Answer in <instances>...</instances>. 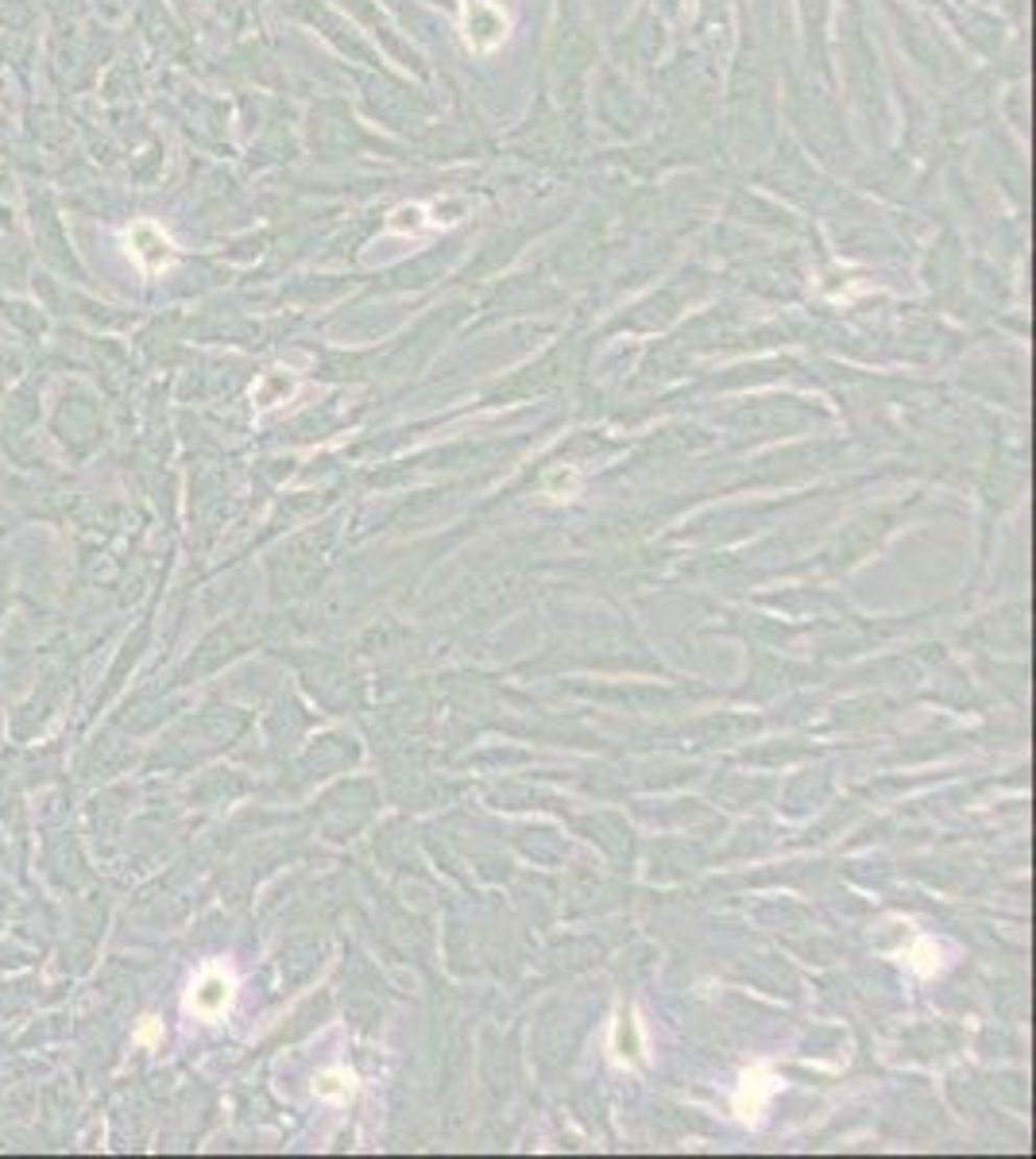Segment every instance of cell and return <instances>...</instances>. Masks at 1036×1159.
Segmentation results:
<instances>
[{"label":"cell","instance_id":"obj_1","mask_svg":"<svg viewBox=\"0 0 1036 1159\" xmlns=\"http://www.w3.org/2000/svg\"><path fill=\"white\" fill-rule=\"evenodd\" d=\"M233 993H236L233 974H229V970H217V966H209L206 974L190 986V993H186V1009H190L197 1020H217V1017L229 1013Z\"/></svg>","mask_w":1036,"mask_h":1159},{"label":"cell","instance_id":"obj_2","mask_svg":"<svg viewBox=\"0 0 1036 1159\" xmlns=\"http://www.w3.org/2000/svg\"><path fill=\"white\" fill-rule=\"evenodd\" d=\"M774 1094H777V1074L766 1067V1063H758V1067H751L747 1074H743V1082H738L735 1113L747 1120V1125H758Z\"/></svg>","mask_w":1036,"mask_h":1159},{"label":"cell","instance_id":"obj_3","mask_svg":"<svg viewBox=\"0 0 1036 1159\" xmlns=\"http://www.w3.org/2000/svg\"><path fill=\"white\" fill-rule=\"evenodd\" d=\"M128 252L132 259L140 263L143 270H163L174 259V244H170V236L159 224H151V220H140V224H132L128 232Z\"/></svg>","mask_w":1036,"mask_h":1159},{"label":"cell","instance_id":"obj_4","mask_svg":"<svg viewBox=\"0 0 1036 1159\" xmlns=\"http://www.w3.org/2000/svg\"><path fill=\"white\" fill-rule=\"evenodd\" d=\"M352 1090H356V1079H352L349 1070H325L313 1082V1094L325 1097V1102H349Z\"/></svg>","mask_w":1036,"mask_h":1159},{"label":"cell","instance_id":"obj_5","mask_svg":"<svg viewBox=\"0 0 1036 1159\" xmlns=\"http://www.w3.org/2000/svg\"><path fill=\"white\" fill-rule=\"evenodd\" d=\"M905 963L917 970L920 978H933L936 970L944 966V947H940L936 940H917V943H913V951H909Z\"/></svg>","mask_w":1036,"mask_h":1159},{"label":"cell","instance_id":"obj_6","mask_svg":"<svg viewBox=\"0 0 1036 1159\" xmlns=\"http://www.w3.org/2000/svg\"><path fill=\"white\" fill-rule=\"evenodd\" d=\"M576 488H581L576 468H554V472L545 476V495H554V499H572Z\"/></svg>","mask_w":1036,"mask_h":1159},{"label":"cell","instance_id":"obj_7","mask_svg":"<svg viewBox=\"0 0 1036 1159\" xmlns=\"http://www.w3.org/2000/svg\"><path fill=\"white\" fill-rule=\"evenodd\" d=\"M163 1032H159V1020L156 1017H143L140 1032H136V1043H156Z\"/></svg>","mask_w":1036,"mask_h":1159}]
</instances>
